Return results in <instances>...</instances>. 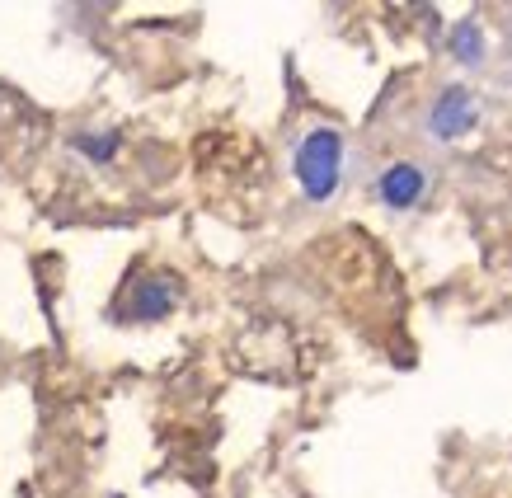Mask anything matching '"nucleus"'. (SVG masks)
Masks as SVG:
<instances>
[{"label":"nucleus","instance_id":"nucleus-1","mask_svg":"<svg viewBox=\"0 0 512 498\" xmlns=\"http://www.w3.org/2000/svg\"><path fill=\"white\" fill-rule=\"evenodd\" d=\"M292 174L306 203H329L343 184V132L339 127H311L296 141L292 151Z\"/></svg>","mask_w":512,"mask_h":498},{"label":"nucleus","instance_id":"nucleus-2","mask_svg":"<svg viewBox=\"0 0 512 498\" xmlns=\"http://www.w3.org/2000/svg\"><path fill=\"white\" fill-rule=\"evenodd\" d=\"M480 127V99L475 90L466 85H447V90H437V99L428 104L423 113V132L433 141H461L466 132Z\"/></svg>","mask_w":512,"mask_h":498},{"label":"nucleus","instance_id":"nucleus-3","mask_svg":"<svg viewBox=\"0 0 512 498\" xmlns=\"http://www.w3.org/2000/svg\"><path fill=\"white\" fill-rule=\"evenodd\" d=\"M179 306V278L174 273H146V278H132L123 296V320H165V315Z\"/></svg>","mask_w":512,"mask_h":498},{"label":"nucleus","instance_id":"nucleus-4","mask_svg":"<svg viewBox=\"0 0 512 498\" xmlns=\"http://www.w3.org/2000/svg\"><path fill=\"white\" fill-rule=\"evenodd\" d=\"M428 198V170L419 160H390L386 170L376 174V203L390 212H409Z\"/></svg>","mask_w":512,"mask_h":498},{"label":"nucleus","instance_id":"nucleus-5","mask_svg":"<svg viewBox=\"0 0 512 498\" xmlns=\"http://www.w3.org/2000/svg\"><path fill=\"white\" fill-rule=\"evenodd\" d=\"M451 57L461 66H480L484 62V33H480V24L475 19H461L456 29H451Z\"/></svg>","mask_w":512,"mask_h":498},{"label":"nucleus","instance_id":"nucleus-6","mask_svg":"<svg viewBox=\"0 0 512 498\" xmlns=\"http://www.w3.org/2000/svg\"><path fill=\"white\" fill-rule=\"evenodd\" d=\"M76 146H80V151H85L90 160H99V165H104V160L118 151V132H104V137H80Z\"/></svg>","mask_w":512,"mask_h":498}]
</instances>
